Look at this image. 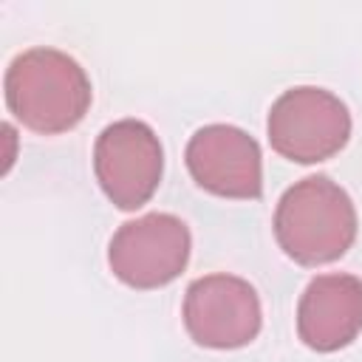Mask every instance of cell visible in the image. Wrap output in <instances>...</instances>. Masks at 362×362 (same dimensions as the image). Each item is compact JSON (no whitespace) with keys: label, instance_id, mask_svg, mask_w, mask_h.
I'll list each match as a JSON object with an SVG mask.
<instances>
[{"label":"cell","instance_id":"1","mask_svg":"<svg viewBox=\"0 0 362 362\" xmlns=\"http://www.w3.org/2000/svg\"><path fill=\"white\" fill-rule=\"evenodd\" d=\"M6 105L34 133H65L76 127L93 99L85 68L65 51L37 45L17 54L3 76Z\"/></svg>","mask_w":362,"mask_h":362},{"label":"cell","instance_id":"2","mask_svg":"<svg viewBox=\"0 0 362 362\" xmlns=\"http://www.w3.org/2000/svg\"><path fill=\"white\" fill-rule=\"evenodd\" d=\"M356 206L328 175H305L291 184L274 209V238L300 266L339 260L356 240Z\"/></svg>","mask_w":362,"mask_h":362},{"label":"cell","instance_id":"3","mask_svg":"<svg viewBox=\"0 0 362 362\" xmlns=\"http://www.w3.org/2000/svg\"><path fill=\"white\" fill-rule=\"evenodd\" d=\"M266 136L283 158L317 164L348 144L351 113L337 93L317 85H297L274 99L266 119Z\"/></svg>","mask_w":362,"mask_h":362},{"label":"cell","instance_id":"4","mask_svg":"<svg viewBox=\"0 0 362 362\" xmlns=\"http://www.w3.org/2000/svg\"><path fill=\"white\" fill-rule=\"evenodd\" d=\"M189 249L192 238L178 215L147 212L113 232L107 263L124 286L147 291L173 283L187 269Z\"/></svg>","mask_w":362,"mask_h":362},{"label":"cell","instance_id":"5","mask_svg":"<svg viewBox=\"0 0 362 362\" xmlns=\"http://www.w3.org/2000/svg\"><path fill=\"white\" fill-rule=\"evenodd\" d=\"M93 173L107 201L119 209L144 206L164 173V150L156 130L141 119L107 124L93 144Z\"/></svg>","mask_w":362,"mask_h":362},{"label":"cell","instance_id":"6","mask_svg":"<svg viewBox=\"0 0 362 362\" xmlns=\"http://www.w3.org/2000/svg\"><path fill=\"white\" fill-rule=\"evenodd\" d=\"M184 325L201 348L232 351L249 345L263 325L255 286L235 274H204L187 286Z\"/></svg>","mask_w":362,"mask_h":362},{"label":"cell","instance_id":"7","mask_svg":"<svg viewBox=\"0 0 362 362\" xmlns=\"http://www.w3.org/2000/svg\"><path fill=\"white\" fill-rule=\"evenodd\" d=\"M187 170L192 181L218 198H260V144L235 124H204L187 141Z\"/></svg>","mask_w":362,"mask_h":362},{"label":"cell","instance_id":"8","mask_svg":"<svg viewBox=\"0 0 362 362\" xmlns=\"http://www.w3.org/2000/svg\"><path fill=\"white\" fill-rule=\"evenodd\" d=\"M362 331V280L356 274H317L297 303V337L317 354L351 345Z\"/></svg>","mask_w":362,"mask_h":362}]
</instances>
